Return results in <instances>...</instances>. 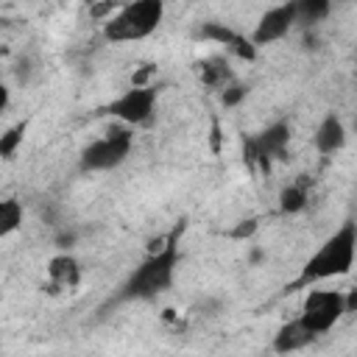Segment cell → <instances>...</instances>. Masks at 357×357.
I'll use <instances>...</instances> for the list:
<instances>
[{"label": "cell", "mask_w": 357, "mask_h": 357, "mask_svg": "<svg viewBox=\"0 0 357 357\" xmlns=\"http://www.w3.org/2000/svg\"><path fill=\"white\" fill-rule=\"evenodd\" d=\"M20 226H22V204L17 198H6L0 204V234L8 237Z\"/></svg>", "instance_id": "16"}, {"label": "cell", "mask_w": 357, "mask_h": 357, "mask_svg": "<svg viewBox=\"0 0 357 357\" xmlns=\"http://www.w3.org/2000/svg\"><path fill=\"white\" fill-rule=\"evenodd\" d=\"M134 148V131L131 126H114L109 131H103L98 139H92L84 151H81V170L84 173H106L120 167L128 153Z\"/></svg>", "instance_id": "4"}, {"label": "cell", "mask_w": 357, "mask_h": 357, "mask_svg": "<svg viewBox=\"0 0 357 357\" xmlns=\"http://www.w3.org/2000/svg\"><path fill=\"white\" fill-rule=\"evenodd\" d=\"M290 139H293L290 123L276 120L268 128H262L251 137H243V159L254 170H271L273 162H282L287 156Z\"/></svg>", "instance_id": "5"}, {"label": "cell", "mask_w": 357, "mask_h": 357, "mask_svg": "<svg viewBox=\"0 0 357 357\" xmlns=\"http://www.w3.org/2000/svg\"><path fill=\"white\" fill-rule=\"evenodd\" d=\"M176 268H178V245L176 237H165L159 245H153L148 251V257L131 271V276L123 282L117 301H148L156 298L159 293H165L173 279H176Z\"/></svg>", "instance_id": "2"}, {"label": "cell", "mask_w": 357, "mask_h": 357, "mask_svg": "<svg viewBox=\"0 0 357 357\" xmlns=\"http://www.w3.org/2000/svg\"><path fill=\"white\" fill-rule=\"evenodd\" d=\"M81 282V265L73 254H56L47 262V284L53 293H73Z\"/></svg>", "instance_id": "10"}, {"label": "cell", "mask_w": 357, "mask_h": 357, "mask_svg": "<svg viewBox=\"0 0 357 357\" xmlns=\"http://www.w3.org/2000/svg\"><path fill=\"white\" fill-rule=\"evenodd\" d=\"M346 126H343V120L335 114V112H329V114H324V120L318 123V128H315V134H312V145H315V151L321 153V156H335L337 151H343V145H346Z\"/></svg>", "instance_id": "11"}, {"label": "cell", "mask_w": 357, "mask_h": 357, "mask_svg": "<svg viewBox=\"0 0 357 357\" xmlns=\"http://www.w3.org/2000/svg\"><path fill=\"white\" fill-rule=\"evenodd\" d=\"M310 184L312 181L307 176H298L296 181L282 187V192H279V212L282 215H298L310 204Z\"/></svg>", "instance_id": "13"}, {"label": "cell", "mask_w": 357, "mask_h": 357, "mask_svg": "<svg viewBox=\"0 0 357 357\" xmlns=\"http://www.w3.org/2000/svg\"><path fill=\"white\" fill-rule=\"evenodd\" d=\"M293 6H296V25L304 28L318 25L332 11V0H293Z\"/></svg>", "instance_id": "15"}, {"label": "cell", "mask_w": 357, "mask_h": 357, "mask_svg": "<svg viewBox=\"0 0 357 357\" xmlns=\"http://www.w3.org/2000/svg\"><path fill=\"white\" fill-rule=\"evenodd\" d=\"M198 36L206 39V42H212V45H223L226 50H231L234 56H240V59H245V61H254V59H257V45H254L251 39H245L243 33H237V31H234L231 25H226V22L209 20V22L201 25Z\"/></svg>", "instance_id": "9"}, {"label": "cell", "mask_w": 357, "mask_h": 357, "mask_svg": "<svg viewBox=\"0 0 357 357\" xmlns=\"http://www.w3.org/2000/svg\"><path fill=\"white\" fill-rule=\"evenodd\" d=\"M245 95H248V84H240V81L234 78L231 84H226V86L220 89V103H223V106H237L240 100H245Z\"/></svg>", "instance_id": "18"}, {"label": "cell", "mask_w": 357, "mask_h": 357, "mask_svg": "<svg viewBox=\"0 0 357 357\" xmlns=\"http://www.w3.org/2000/svg\"><path fill=\"white\" fill-rule=\"evenodd\" d=\"M343 315H346V296H343L340 290H315V287H312V290L304 296L298 321L307 326L310 335L321 337V335H326Z\"/></svg>", "instance_id": "6"}, {"label": "cell", "mask_w": 357, "mask_h": 357, "mask_svg": "<svg viewBox=\"0 0 357 357\" xmlns=\"http://www.w3.org/2000/svg\"><path fill=\"white\" fill-rule=\"evenodd\" d=\"M346 312H357V287L346 296Z\"/></svg>", "instance_id": "19"}, {"label": "cell", "mask_w": 357, "mask_h": 357, "mask_svg": "<svg viewBox=\"0 0 357 357\" xmlns=\"http://www.w3.org/2000/svg\"><path fill=\"white\" fill-rule=\"evenodd\" d=\"M293 28H296V6H293V0H287V3H282V6L268 8V11L259 17V22H257V28H254V33H251V42H254L257 47L273 45V42L284 39Z\"/></svg>", "instance_id": "8"}, {"label": "cell", "mask_w": 357, "mask_h": 357, "mask_svg": "<svg viewBox=\"0 0 357 357\" xmlns=\"http://www.w3.org/2000/svg\"><path fill=\"white\" fill-rule=\"evenodd\" d=\"M22 137H25V123H14L11 128H6V134H0V156L11 159L14 151L22 145Z\"/></svg>", "instance_id": "17"}, {"label": "cell", "mask_w": 357, "mask_h": 357, "mask_svg": "<svg viewBox=\"0 0 357 357\" xmlns=\"http://www.w3.org/2000/svg\"><path fill=\"white\" fill-rule=\"evenodd\" d=\"M198 78H201V84L204 86H209V89H223L226 84H231L234 81V73H231V67L220 59V56H209V59H204V61H198Z\"/></svg>", "instance_id": "14"}, {"label": "cell", "mask_w": 357, "mask_h": 357, "mask_svg": "<svg viewBox=\"0 0 357 357\" xmlns=\"http://www.w3.org/2000/svg\"><path fill=\"white\" fill-rule=\"evenodd\" d=\"M156 112V86L153 84H131L123 95L103 106V114L120 120L123 126H145Z\"/></svg>", "instance_id": "7"}, {"label": "cell", "mask_w": 357, "mask_h": 357, "mask_svg": "<svg viewBox=\"0 0 357 357\" xmlns=\"http://www.w3.org/2000/svg\"><path fill=\"white\" fill-rule=\"evenodd\" d=\"M312 340H315V335H310L307 326H304L298 318H293V321H287V324L273 335V349L282 351V354H287V351H301V349H307Z\"/></svg>", "instance_id": "12"}, {"label": "cell", "mask_w": 357, "mask_h": 357, "mask_svg": "<svg viewBox=\"0 0 357 357\" xmlns=\"http://www.w3.org/2000/svg\"><path fill=\"white\" fill-rule=\"evenodd\" d=\"M357 259V223L346 220L340 229H335L318 251L301 265V273L287 284V290H301V287H315L326 279L346 276L354 268Z\"/></svg>", "instance_id": "1"}, {"label": "cell", "mask_w": 357, "mask_h": 357, "mask_svg": "<svg viewBox=\"0 0 357 357\" xmlns=\"http://www.w3.org/2000/svg\"><path fill=\"white\" fill-rule=\"evenodd\" d=\"M354 131H357V117H354Z\"/></svg>", "instance_id": "20"}, {"label": "cell", "mask_w": 357, "mask_h": 357, "mask_svg": "<svg viewBox=\"0 0 357 357\" xmlns=\"http://www.w3.org/2000/svg\"><path fill=\"white\" fill-rule=\"evenodd\" d=\"M165 20V0H128L103 22V36L114 45L148 39Z\"/></svg>", "instance_id": "3"}]
</instances>
